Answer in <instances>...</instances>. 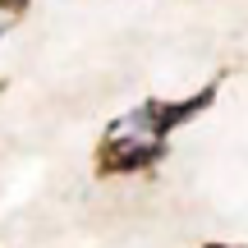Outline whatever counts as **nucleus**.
Wrapping results in <instances>:
<instances>
[{
    "instance_id": "1",
    "label": "nucleus",
    "mask_w": 248,
    "mask_h": 248,
    "mask_svg": "<svg viewBox=\"0 0 248 248\" xmlns=\"http://www.w3.org/2000/svg\"><path fill=\"white\" fill-rule=\"evenodd\" d=\"M5 5H18V0H5Z\"/></svg>"
}]
</instances>
